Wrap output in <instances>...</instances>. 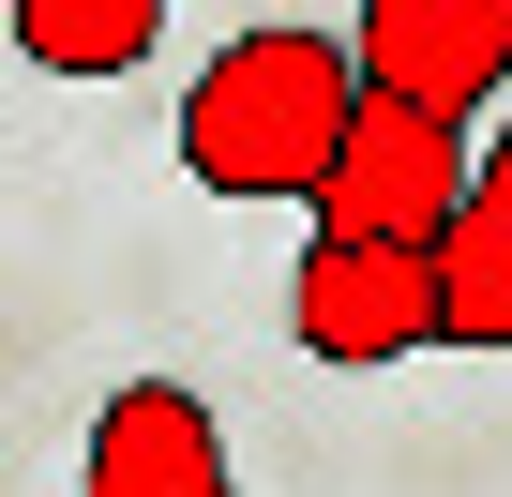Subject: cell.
<instances>
[{
    "instance_id": "cell-1",
    "label": "cell",
    "mask_w": 512,
    "mask_h": 497,
    "mask_svg": "<svg viewBox=\"0 0 512 497\" xmlns=\"http://www.w3.org/2000/svg\"><path fill=\"white\" fill-rule=\"evenodd\" d=\"M347 106H362L347 31H287V16H272V31H241V46L196 61V91H181V166H196L211 196H317Z\"/></svg>"
},
{
    "instance_id": "cell-2",
    "label": "cell",
    "mask_w": 512,
    "mask_h": 497,
    "mask_svg": "<svg viewBox=\"0 0 512 497\" xmlns=\"http://www.w3.org/2000/svg\"><path fill=\"white\" fill-rule=\"evenodd\" d=\"M452 181H467V136L422 121V106H347L332 166H317V241H377V257H437V226H452Z\"/></svg>"
},
{
    "instance_id": "cell-3",
    "label": "cell",
    "mask_w": 512,
    "mask_h": 497,
    "mask_svg": "<svg viewBox=\"0 0 512 497\" xmlns=\"http://www.w3.org/2000/svg\"><path fill=\"white\" fill-rule=\"evenodd\" d=\"M347 76L467 136L512 91V0H347Z\"/></svg>"
},
{
    "instance_id": "cell-4",
    "label": "cell",
    "mask_w": 512,
    "mask_h": 497,
    "mask_svg": "<svg viewBox=\"0 0 512 497\" xmlns=\"http://www.w3.org/2000/svg\"><path fill=\"white\" fill-rule=\"evenodd\" d=\"M287 332H302L332 377H392V362H422V347H437V257H377V241H302Z\"/></svg>"
},
{
    "instance_id": "cell-5",
    "label": "cell",
    "mask_w": 512,
    "mask_h": 497,
    "mask_svg": "<svg viewBox=\"0 0 512 497\" xmlns=\"http://www.w3.org/2000/svg\"><path fill=\"white\" fill-rule=\"evenodd\" d=\"M76 497H241V467H226V422H211L181 377H121V392L91 407Z\"/></svg>"
},
{
    "instance_id": "cell-6",
    "label": "cell",
    "mask_w": 512,
    "mask_h": 497,
    "mask_svg": "<svg viewBox=\"0 0 512 497\" xmlns=\"http://www.w3.org/2000/svg\"><path fill=\"white\" fill-rule=\"evenodd\" d=\"M437 347H467V362L512 347V121L467 136V181L437 226Z\"/></svg>"
},
{
    "instance_id": "cell-7",
    "label": "cell",
    "mask_w": 512,
    "mask_h": 497,
    "mask_svg": "<svg viewBox=\"0 0 512 497\" xmlns=\"http://www.w3.org/2000/svg\"><path fill=\"white\" fill-rule=\"evenodd\" d=\"M0 46L46 76H136L166 46V0H0Z\"/></svg>"
},
{
    "instance_id": "cell-8",
    "label": "cell",
    "mask_w": 512,
    "mask_h": 497,
    "mask_svg": "<svg viewBox=\"0 0 512 497\" xmlns=\"http://www.w3.org/2000/svg\"><path fill=\"white\" fill-rule=\"evenodd\" d=\"M0 61H16V46H0Z\"/></svg>"
}]
</instances>
